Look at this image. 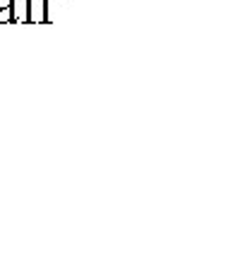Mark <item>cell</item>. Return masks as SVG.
<instances>
[{"label":"cell","mask_w":247,"mask_h":259,"mask_svg":"<svg viewBox=\"0 0 247 259\" xmlns=\"http://www.w3.org/2000/svg\"><path fill=\"white\" fill-rule=\"evenodd\" d=\"M15 0H0V24H15Z\"/></svg>","instance_id":"cell-1"}]
</instances>
